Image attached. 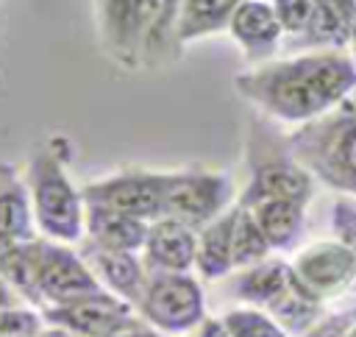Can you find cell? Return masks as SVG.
Returning <instances> with one entry per match:
<instances>
[{
    "mask_svg": "<svg viewBox=\"0 0 356 337\" xmlns=\"http://www.w3.org/2000/svg\"><path fill=\"white\" fill-rule=\"evenodd\" d=\"M236 92L275 120H309L348 97L356 67L334 50L264 61L234 78Z\"/></svg>",
    "mask_w": 356,
    "mask_h": 337,
    "instance_id": "obj_1",
    "label": "cell"
},
{
    "mask_svg": "<svg viewBox=\"0 0 356 337\" xmlns=\"http://www.w3.org/2000/svg\"><path fill=\"white\" fill-rule=\"evenodd\" d=\"M70 142L64 136H47L33 145L25 162V187L36 220V231L56 242H81L86 228V203L81 187L72 184L67 170Z\"/></svg>",
    "mask_w": 356,
    "mask_h": 337,
    "instance_id": "obj_2",
    "label": "cell"
},
{
    "mask_svg": "<svg viewBox=\"0 0 356 337\" xmlns=\"http://www.w3.org/2000/svg\"><path fill=\"white\" fill-rule=\"evenodd\" d=\"M136 312L161 334L186 337L206 320L203 287L192 273L147 270V281L136 304Z\"/></svg>",
    "mask_w": 356,
    "mask_h": 337,
    "instance_id": "obj_3",
    "label": "cell"
},
{
    "mask_svg": "<svg viewBox=\"0 0 356 337\" xmlns=\"http://www.w3.org/2000/svg\"><path fill=\"white\" fill-rule=\"evenodd\" d=\"M161 0H95L103 53L122 70H142Z\"/></svg>",
    "mask_w": 356,
    "mask_h": 337,
    "instance_id": "obj_4",
    "label": "cell"
},
{
    "mask_svg": "<svg viewBox=\"0 0 356 337\" xmlns=\"http://www.w3.org/2000/svg\"><path fill=\"white\" fill-rule=\"evenodd\" d=\"M234 181L220 170H164V214L200 231L231 209Z\"/></svg>",
    "mask_w": 356,
    "mask_h": 337,
    "instance_id": "obj_5",
    "label": "cell"
},
{
    "mask_svg": "<svg viewBox=\"0 0 356 337\" xmlns=\"http://www.w3.org/2000/svg\"><path fill=\"white\" fill-rule=\"evenodd\" d=\"M81 195L83 203L108 206L150 223L164 214V170L120 167L81 184Z\"/></svg>",
    "mask_w": 356,
    "mask_h": 337,
    "instance_id": "obj_6",
    "label": "cell"
},
{
    "mask_svg": "<svg viewBox=\"0 0 356 337\" xmlns=\"http://www.w3.org/2000/svg\"><path fill=\"white\" fill-rule=\"evenodd\" d=\"M42 318L47 326H58L75 334L86 337H120L134 323H139V312L134 304L111 295V292H95L70 304H53L42 309Z\"/></svg>",
    "mask_w": 356,
    "mask_h": 337,
    "instance_id": "obj_7",
    "label": "cell"
},
{
    "mask_svg": "<svg viewBox=\"0 0 356 337\" xmlns=\"http://www.w3.org/2000/svg\"><path fill=\"white\" fill-rule=\"evenodd\" d=\"M95 292H103V287L92 273L89 262L83 259V253L67 242L47 240L42 256V276H39L42 309L53 304H70Z\"/></svg>",
    "mask_w": 356,
    "mask_h": 337,
    "instance_id": "obj_8",
    "label": "cell"
},
{
    "mask_svg": "<svg viewBox=\"0 0 356 337\" xmlns=\"http://www.w3.org/2000/svg\"><path fill=\"white\" fill-rule=\"evenodd\" d=\"M197 256V231L175 217H156L150 220L145 245H142V262L147 270L161 273H189L195 267Z\"/></svg>",
    "mask_w": 356,
    "mask_h": 337,
    "instance_id": "obj_9",
    "label": "cell"
},
{
    "mask_svg": "<svg viewBox=\"0 0 356 337\" xmlns=\"http://www.w3.org/2000/svg\"><path fill=\"white\" fill-rule=\"evenodd\" d=\"M78 251L83 253V259L89 262L92 273L97 276V281L106 292H111L134 306L139 304L145 281H147V267L136 251H108L89 240H81Z\"/></svg>",
    "mask_w": 356,
    "mask_h": 337,
    "instance_id": "obj_10",
    "label": "cell"
},
{
    "mask_svg": "<svg viewBox=\"0 0 356 337\" xmlns=\"http://www.w3.org/2000/svg\"><path fill=\"white\" fill-rule=\"evenodd\" d=\"M228 33L250 61H261V58H270L275 53V47L281 45L284 28L278 22L273 3L245 0L234 11V17L228 22Z\"/></svg>",
    "mask_w": 356,
    "mask_h": 337,
    "instance_id": "obj_11",
    "label": "cell"
},
{
    "mask_svg": "<svg viewBox=\"0 0 356 337\" xmlns=\"http://www.w3.org/2000/svg\"><path fill=\"white\" fill-rule=\"evenodd\" d=\"M309 195H312V181L298 164H292L286 159H261V162H253L250 181H248L239 203L253 206V203L270 201V198H286V201L306 203Z\"/></svg>",
    "mask_w": 356,
    "mask_h": 337,
    "instance_id": "obj_12",
    "label": "cell"
},
{
    "mask_svg": "<svg viewBox=\"0 0 356 337\" xmlns=\"http://www.w3.org/2000/svg\"><path fill=\"white\" fill-rule=\"evenodd\" d=\"M31 237H36V220L25 178L14 164L0 162V253Z\"/></svg>",
    "mask_w": 356,
    "mask_h": 337,
    "instance_id": "obj_13",
    "label": "cell"
},
{
    "mask_svg": "<svg viewBox=\"0 0 356 337\" xmlns=\"http://www.w3.org/2000/svg\"><path fill=\"white\" fill-rule=\"evenodd\" d=\"M295 273L300 276V281L314 290V292H328L337 290L342 284H348L356 273V253L345 245H334V242H323L314 248H306L298 262H295Z\"/></svg>",
    "mask_w": 356,
    "mask_h": 337,
    "instance_id": "obj_14",
    "label": "cell"
},
{
    "mask_svg": "<svg viewBox=\"0 0 356 337\" xmlns=\"http://www.w3.org/2000/svg\"><path fill=\"white\" fill-rule=\"evenodd\" d=\"M44 242L47 237L36 234L31 240H22L0 253V276L11 287V292L28 304L42 309V295H39V276H42V256H44Z\"/></svg>",
    "mask_w": 356,
    "mask_h": 337,
    "instance_id": "obj_15",
    "label": "cell"
},
{
    "mask_svg": "<svg viewBox=\"0 0 356 337\" xmlns=\"http://www.w3.org/2000/svg\"><path fill=\"white\" fill-rule=\"evenodd\" d=\"M150 223L108 206L86 203V228L83 240L108 248V251H142Z\"/></svg>",
    "mask_w": 356,
    "mask_h": 337,
    "instance_id": "obj_16",
    "label": "cell"
},
{
    "mask_svg": "<svg viewBox=\"0 0 356 337\" xmlns=\"http://www.w3.org/2000/svg\"><path fill=\"white\" fill-rule=\"evenodd\" d=\"M195 270L203 279H222L234 270V206L197 231Z\"/></svg>",
    "mask_w": 356,
    "mask_h": 337,
    "instance_id": "obj_17",
    "label": "cell"
},
{
    "mask_svg": "<svg viewBox=\"0 0 356 337\" xmlns=\"http://www.w3.org/2000/svg\"><path fill=\"white\" fill-rule=\"evenodd\" d=\"M242 3L245 0H181L178 45L186 47L197 39L228 31V22Z\"/></svg>",
    "mask_w": 356,
    "mask_h": 337,
    "instance_id": "obj_18",
    "label": "cell"
},
{
    "mask_svg": "<svg viewBox=\"0 0 356 337\" xmlns=\"http://www.w3.org/2000/svg\"><path fill=\"white\" fill-rule=\"evenodd\" d=\"M292 276H295V267H286L284 262L261 259V262H256L250 267H242V273L231 284V292L245 304L267 309L289 287Z\"/></svg>",
    "mask_w": 356,
    "mask_h": 337,
    "instance_id": "obj_19",
    "label": "cell"
},
{
    "mask_svg": "<svg viewBox=\"0 0 356 337\" xmlns=\"http://www.w3.org/2000/svg\"><path fill=\"white\" fill-rule=\"evenodd\" d=\"M356 28V0H317L314 17L300 36L303 45L339 47L350 42Z\"/></svg>",
    "mask_w": 356,
    "mask_h": 337,
    "instance_id": "obj_20",
    "label": "cell"
},
{
    "mask_svg": "<svg viewBox=\"0 0 356 337\" xmlns=\"http://www.w3.org/2000/svg\"><path fill=\"white\" fill-rule=\"evenodd\" d=\"M259 228L264 231L270 248H289L303 226V203L286 198H270L250 206Z\"/></svg>",
    "mask_w": 356,
    "mask_h": 337,
    "instance_id": "obj_21",
    "label": "cell"
},
{
    "mask_svg": "<svg viewBox=\"0 0 356 337\" xmlns=\"http://www.w3.org/2000/svg\"><path fill=\"white\" fill-rule=\"evenodd\" d=\"M270 251L264 231L259 228L250 206H234V267H250Z\"/></svg>",
    "mask_w": 356,
    "mask_h": 337,
    "instance_id": "obj_22",
    "label": "cell"
},
{
    "mask_svg": "<svg viewBox=\"0 0 356 337\" xmlns=\"http://www.w3.org/2000/svg\"><path fill=\"white\" fill-rule=\"evenodd\" d=\"M42 309L28 306L22 301L0 306V337H36L44 331Z\"/></svg>",
    "mask_w": 356,
    "mask_h": 337,
    "instance_id": "obj_23",
    "label": "cell"
},
{
    "mask_svg": "<svg viewBox=\"0 0 356 337\" xmlns=\"http://www.w3.org/2000/svg\"><path fill=\"white\" fill-rule=\"evenodd\" d=\"M225 323L234 337H286V329L261 309H231Z\"/></svg>",
    "mask_w": 356,
    "mask_h": 337,
    "instance_id": "obj_24",
    "label": "cell"
},
{
    "mask_svg": "<svg viewBox=\"0 0 356 337\" xmlns=\"http://www.w3.org/2000/svg\"><path fill=\"white\" fill-rule=\"evenodd\" d=\"M273 8L278 14V22H281L284 33L303 36L312 17H314L317 0H273Z\"/></svg>",
    "mask_w": 356,
    "mask_h": 337,
    "instance_id": "obj_25",
    "label": "cell"
},
{
    "mask_svg": "<svg viewBox=\"0 0 356 337\" xmlns=\"http://www.w3.org/2000/svg\"><path fill=\"white\" fill-rule=\"evenodd\" d=\"M337 164L342 167L345 181L356 184V120L348 123V128H345V134H342V139H339Z\"/></svg>",
    "mask_w": 356,
    "mask_h": 337,
    "instance_id": "obj_26",
    "label": "cell"
},
{
    "mask_svg": "<svg viewBox=\"0 0 356 337\" xmlns=\"http://www.w3.org/2000/svg\"><path fill=\"white\" fill-rule=\"evenodd\" d=\"M337 220H339V231H342V237H345V234L350 237V242H353L350 251L356 253V209L339 203V209H337Z\"/></svg>",
    "mask_w": 356,
    "mask_h": 337,
    "instance_id": "obj_27",
    "label": "cell"
},
{
    "mask_svg": "<svg viewBox=\"0 0 356 337\" xmlns=\"http://www.w3.org/2000/svg\"><path fill=\"white\" fill-rule=\"evenodd\" d=\"M195 337H234L225 318H206L200 326H197V334Z\"/></svg>",
    "mask_w": 356,
    "mask_h": 337,
    "instance_id": "obj_28",
    "label": "cell"
},
{
    "mask_svg": "<svg viewBox=\"0 0 356 337\" xmlns=\"http://www.w3.org/2000/svg\"><path fill=\"white\" fill-rule=\"evenodd\" d=\"M120 337H164L159 329H153L150 323H145V320H139V323H134L128 331H122Z\"/></svg>",
    "mask_w": 356,
    "mask_h": 337,
    "instance_id": "obj_29",
    "label": "cell"
},
{
    "mask_svg": "<svg viewBox=\"0 0 356 337\" xmlns=\"http://www.w3.org/2000/svg\"><path fill=\"white\" fill-rule=\"evenodd\" d=\"M309 337H342V329L334 326V323H323V326H317Z\"/></svg>",
    "mask_w": 356,
    "mask_h": 337,
    "instance_id": "obj_30",
    "label": "cell"
},
{
    "mask_svg": "<svg viewBox=\"0 0 356 337\" xmlns=\"http://www.w3.org/2000/svg\"><path fill=\"white\" fill-rule=\"evenodd\" d=\"M14 301H19L14 292H11V287L3 281V276H0V306H6V304H14Z\"/></svg>",
    "mask_w": 356,
    "mask_h": 337,
    "instance_id": "obj_31",
    "label": "cell"
},
{
    "mask_svg": "<svg viewBox=\"0 0 356 337\" xmlns=\"http://www.w3.org/2000/svg\"><path fill=\"white\" fill-rule=\"evenodd\" d=\"M44 337H86V334H75V331H67L58 326H44Z\"/></svg>",
    "mask_w": 356,
    "mask_h": 337,
    "instance_id": "obj_32",
    "label": "cell"
},
{
    "mask_svg": "<svg viewBox=\"0 0 356 337\" xmlns=\"http://www.w3.org/2000/svg\"><path fill=\"white\" fill-rule=\"evenodd\" d=\"M3 28H6V17H3V0H0V39H3Z\"/></svg>",
    "mask_w": 356,
    "mask_h": 337,
    "instance_id": "obj_33",
    "label": "cell"
},
{
    "mask_svg": "<svg viewBox=\"0 0 356 337\" xmlns=\"http://www.w3.org/2000/svg\"><path fill=\"white\" fill-rule=\"evenodd\" d=\"M350 45H353V50H356V28H353V36H350Z\"/></svg>",
    "mask_w": 356,
    "mask_h": 337,
    "instance_id": "obj_34",
    "label": "cell"
},
{
    "mask_svg": "<svg viewBox=\"0 0 356 337\" xmlns=\"http://www.w3.org/2000/svg\"><path fill=\"white\" fill-rule=\"evenodd\" d=\"M350 337H356V329H353V331H350Z\"/></svg>",
    "mask_w": 356,
    "mask_h": 337,
    "instance_id": "obj_35",
    "label": "cell"
}]
</instances>
